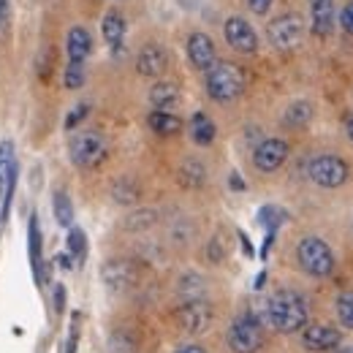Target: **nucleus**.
Instances as JSON below:
<instances>
[{
  "label": "nucleus",
  "instance_id": "obj_11",
  "mask_svg": "<svg viewBox=\"0 0 353 353\" xmlns=\"http://www.w3.org/2000/svg\"><path fill=\"white\" fill-rule=\"evenodd\" d=\"M285 158H288V144H285L283 139H264V141L256 147V152H253V163H256V169L264 172V174L277 172V169L285 163Z\"/></svg>",
  "mask_w": 353,
  "mask_h": 353
},
{
  "label": "nucleus",
  "instance_id": "obj_32",
  "mask_svg": "<svg viewBox=\"0 0 353 353\" xmlns=\"http://www.w3.org/2000/svg\"><path fill=\"white\" fill-rule=\"evenodd\" d=\"M112 351L114 353H136V343H133L128 334H114L112 337Z\"/></svg>",
  "mask_w": 353,
  "mask_h": 353
},
{
  "label": "nucleus",
  "instance_id": "obj_37",
  "mask_svg": "<svg viewBox=\"0 0 353 353\" xmlns=\"http://www.w3.org/2000/svg\"><path fill=\"white\" fill-rule=\"evenodd\" d=\"M272 3H274V0H248V6H250L253 14H266V11L272 8Z\"/></svg>",
  "mask_w": 353,
  "mask_h": 353
},
{
  "label": "nucleus",
  "instance_id": "obj_16",
  "mask_svg": "<svg viewBox=\"0 0 353 353\" xmlns=\"http://www.w3.org/2000/svg\"><path fill=\"white\" fill-rule=\"evenodd\" d=\"M310 8H312V30L318 36L332 33V28H334V0H312Z\"/></svg>",
  "mask_w": 353,
  "mask_h": 353
},
{
  "label": "nucleus",
  "instance_id": "obj_26",
  "mask_svg": "<svg viewBox=\"0 0 353 353\" xmlns=\"http://www.w3.org/2000/svg\"><path fill=\"white\" fill-rule=\"evenodd\" d=\"M68 253H71V259H77V261H82V259L88 256V236H85L82 228H71V231H68Z\"/></svg>",
  "mask_w": 353,
  "mask_h": 353
},
{
  "label": "nucleus",
  "instance_id": "obj_41",
  "mask_svg": "<svg viewBox=\"0 0 353 353\" xmlns=\"http://www.w3.org/2000/svg\"><path fill=\"white\" fill-rule=\"evenodd\" d=\"M345 131H348V136L353 139V117H348V123H345Z\"/></svg>",
  "mask_w": 353,
  "mask_h": 353
},
{
  "label": "nucleus",
  "instance_id": "obj_14",
  "mask_svg": "<svg viewBox=\"0 0 353 353\" xmlns=\"http://www.w3.org/2000/svg\"><path fill=\"white\" fill-rule=\"evenodd\" d=\"M188 57H190L193 68L207 71L215 63V44H212V39L207 33H193L188 39Z\"/></svg>",
  "mask_w": 353,
  "mask_h": 353
},
{
  "label": "nucleus",
  "instance_id": "obj_19",
  "mask_svg": "<svg viewBox=\"0 0 353 353\" xmlns=\"http://www.w3.org/2000/svg\"><path fill=\"white\" fill-rule=\"evenodd\" d=\"M150 103L155 109H161V112L174 109L176 103H179V88H176L174 82H158V85H152V90H150Z\"/></svg>",
  "mask_w": 353,
  "mask_h": 353
},
{
  "label": "nucleus",
  "instance_id": "obj_17",
  "mask_svg": "<svg viewBox=\"0 0 353 353\" xmlns=\"http://www.w3.org/2000/svg\"><path fill=\"white\" fill-rule=\"evenodd\" d=\"M17 182V161H14V144L0 141V201L8 190V185Z\"/></svg>",
  "mask_w": 353,
  "mask_h": 353
},
{
  "label": "nucleus",
  "instance_id": "obj_36",
  "mask_svg": "<svg viewBox=\"0 0 353 353\" xmlns=\"http://www.w3.org/2000/svg\"><path fill=\"white\" fill-rule=\"evenodd\" d=\"M8 19H11V3L8 0H0V33L6 30Z\"/></svg>",
  "mask_w": 353,
  "mask_h": 353
},
{
  "label": "nucleus",
  "instance_id": "obj_18",
  "mask_svg": "<svg viewBox=\"0 0 353 353\" xmlns=\"http://www.w3.org/2000/svg\"><path fill=\"white\" fill-rule=\"evenodd\" d=\"M101 33L106 39V44L112 49H120L123 46V39H125V19L120 11H109L101 22Z\"/></svg>",
  "mask_w": 353,
  "mask_h": 353
},
{
  "label": "nucleus",
  "instance_id": "obj_35",
  "mask_svg": "<svg viewBox=\"0 0 353 353\" xmlns=\"http://www.w3.org/2000/svg\"><path fill=\"white\" fill-rule=\"evenodd\" d=\"M340 25L345 28V33H351L353 36V0L343 8V14H340Z\"/></svg>",
  "mask_w": 353,
  "mask_h": 353
},
{
  "label": "nucleus",
  "instance_id": "obj_33",
  "mask_svg": "<svg viewBox=\"0 0 353 353\" xmlns=\"http://www.w3.org/2000/svg\"><path fill=\"white\" fill-rule=\"evenodd\" d=\"M88 112H90V106H88V103H82V106H77V109H74V112L68 114V120H65V128H68V131H74V125H79V123H82V120L88 117Z\"/></svg>",
  "mask_w": 353,
  "mask_h": 353
},
{
  "label": "nucleus",
  "instance_id": "obj_38",
  "mask_svg": "<svg viewBox=\"0 0 353 353\" xmlns=\"http://www.w3.org/2000/svg\"><path fill=\"white\" fill-rule=\"evenodd\" d=\"M174 353H207L201 345H182V348H176Z\"/></svg>",
  "mask_w": 353,
  "mask_h": 353
},
{
  "label": "nucleus",
  "instance_id": "obj_28",
  "mask_svg": "<svg viewBox=\"0 0 353 353\" xmlns=\"http://www.w3.org/2000/svg\"><path fill=\"white\" fill-rule=\"evenodd\" d=\"M337 318L345 329H353V291H345L337 296Z\"/></svg>",
  "mask_w": 353,
  "mask_h": 353
},
{
  "label": "nucleus",
  "instance_id": "obj_9",
  "mask_svg": "<svg viewBox=\"0 0 353 353\" xmlns=\"http://www.w3.org/2000/svg\"><path fill=\"white\" fill-rule=\"evenodd\" d=\"M101 277L112 291H128L139 283V266L128 259H112L103 264Z\"/></svg>",
  "mask_w": 353,
  "mask_h": 353
},
{
  "label": "nucleus",
  "instance_id": "obj_7",
  "mask_svg": "<svg viewBox=\"0 0 353 353\" xmlns=\"http://www.w3.org/2000/svg\"><path fill=\"white\" fill-rule=\"evenodd\" d=\"M266 36H269L274 49H283V52L296 49L305 39V22H302L299 14H283V17L269 22Z\"/></svg>",
  "mask_w": 353,
  "mask_h": 353
},
{
  "label": "nucleus",
  "instance_id": "obj_15",
  "mask_svg": "<svg viewBox=\"0 0 353 353\" xmlns=\"http://www.w3.org/2000/svg\"><path fill=\"white\" fill-rule=\"evenodd\" d=\"M65 49H68V57L77 60V63H85L92 52V36H90L85 28H71L68 30V39H65Z\"/></svg>",
  "mask_w": 353,
  "mask_h": 353
},
{
  "label": "nucleus",
  "instance_id": "obj_4",
  "mask_svg": "<svg viewBox=\"0 0 353 353\" xmlns=\"http://www.w3.org/2000/svg\"><path fill=\"white\" fill-rule=\"evenodd\" d=\"M106 139L98 131H77V136L71 139V161L79 169H95L106 161Z\"/></svg>",
  "mask_w": 353,
  "mask_h": 353
},
{
  "label": "nucleus",
  "instance_id": "obj_12",
  "mask_svg": "<svg viewBox=\"0 0 353 353\" xmlns=\"http://www.w3.org/2000/svg\"><path fill=\"white\" fill-rule=\"evenodd\" d=\"M340 340H343V334L326 323H312V326L302 329V343L307 351H334L340 345Z\"/></svg>",
  "mask_w": 353,
  "mask_h": 353
},
{
  "label": "nucleus",
  "instance_id": "obj_30",
  "mask_svg": "<svg viewBox=\"0 0 353 353\" xmlns=\"http://www.w3.org/2000/svg\"><path fill=\"white\" fill-rule=\"evenodd\" d=\"M179 291L185 294V299H201V296H204L201 277H199V274H185V277L179 280Z\"/></svg>",
  "mask_w": 353,
  "mask_h": 353
},
{
  "label": "nucleus",
  "instance_id": "obj_13",
  "mask_svg": "<svg viewBox=\"0 0 353 353\" xmlns=\"http://www.w3.org/2000/svg\"><path fill=\"white\" fill-rule=\"evenodd\" d=\"M166 65H169V54L163 52V46L158 44H147L136 57V71L141 77H150V79L161 77L166 71Z\"/></svg>",
  "mask_w": 353,
  "mask_h": 353
},
{
  "label": "nucleus",
  "instance_id": "obj_40",
  "mask_svg": "<svg viewBox=\"0 0 353 353\" xmlns=\"http://www.w3.org/2000/svg\"><path fill=\"white\" fill-rule=\"evenodd\" d=\"M57 261H60V266H65V269H68V266H71V259H68V256H60V259H57Z\"/></svg>",
  "mask_w": 353,
  "mask_h": 353
},
{
  "label": "nucleus",
  "instance_id": "obj_34",
  "mask_svg": "<svg viewBox=\"0 0 353 353\" xmlns=\"http://www.w3.org/2000/svg\"><path fill=\"white\" fill-rule=\"evenodd\" d=\"M223 256H225V245H223V236H215V239L210 242V259L218 264V261H223Z\"/></svg>",
  "mask_w": 353,
  "mask_h": 353
},
{
  "label": "nucleus",
  "instance_id": "obj_22",
  "mask_svg": "<svg viewBox=\"0 0 353 353\" xmlns=\"http://www.w3.org/2000/svg\"><path fill=\"white\" fill-rule=\"evenodd\" d=\"M215 123L204 114V112H196L193 114V120H190V136H193V141L196 144H201V147H207V144H212L215 141Z\"/></svg>",
  "mask_w": 353,
  "mask_h": 353
},
{
  "label": "nucleus",
  "instance_id": "obj_10",
  "mask_svg": "<svg viewBox=\"0 0 353 353\" xmlns=\"http://www.w3.org/2000/svg\"><path fill=\"white\" fill-rule=\"evenodd\" d=\"M223 33H225V41L231 44V49H236V52H242V54H253V52L259 49V36H256V30H253L250 22H245L242 17L225 19Z\"/></svg>",
  "mask_w": 353,
  "mask_h": 353
},
{
  "label": "nucleus",
  "instance_id": "obj_29",
  "mask_svg": "<svg viewBox=\"0 0 353 353\" xmlns=\"http://www.w3.org/2000/svg\"><path fill=\"white\" fill-rule=\"evenodd\" d=\"M63 82H65V88L68 90L82 88V85H85V63L71 60V63L65 65V77H63Z\"/></svg>",
  "mask_w": 353,
  "mask_h": 353
},
{
  "label": "nucleus",
  "instance_id": "obj_8",
  "mask_svg": "<svg viewBox=\"0 0 353 353\" xmlns=\"http://www.w3.org/2000/svg\"><path fill=\"white\" fill-rule=\"evenodd\" d=\"M307 174L321 188H340L348 179V166H345V161H340L334 155H318L310 161Z\"/></svg>",
  "mask_w": 353,
  "mask_h": 353
},
{
  "label": "nucleus",
  "instance_id": "obj_3",
  "mask_svg": "<svg viewBox=\"0 0 353 353\" xmlns=\"http://www.w3.org/2000/svg\"><path fill=\"white\" fill-rule=\"evenodd\" d=\"M296 259H299V266L307 274H312V277H326L334 269V253H332V248L323 239H318V236H307V239L299 242Z\"/></svg>",
  "mask_w": 353,
  "mask_h": 353
},
{
  "label": "nucleus",
  "instance_id": "obj_43",
  "mask_svg": "<svg viewBox=\"0 0 353 353\" xmlns=\"http://www.w3.org/2000/svg\"><path fill=\"white\" fill-rule=\"evenodd\" d=\"M310 3H312V0H310Z\"/></svg>",
  "mask_w": 353,
  "mask_h": 353
},
{
  "label": "nucleus",
  "instance_id": "obj_2",
  "mask_svg": "<svg viewBox=\"0 0 353 353\" xmlns=\"http://www.w3.org/2000/svg\"><path fill=\"white\" fill-rule=\"evenodd\" d=\"M245 90V74L239 65L234 63H225V60H215L210 68H207V92L212 101H221L228 103L234 98H239Z\"/></svg>",
  "mask_w": 353,
  "mask_h": 353
},
{
  "label": "nucleus",
  "instance_id": "obj_25",
  "mask_svg": "<svg viewBox=\"0 0 353 353\" xmlns=\"http://www.w3.org/2000/svg\"><path fill=\"white\" fill-rule=\"evenodd\" d=\"M52 210H54V218H57L60 225H71V221H74V207H71V201H68V196H65L63 190L54 193Z\"/></svg>",
  "mask_w": 353,
  "mask_h": 353
},
{
  "label": "nucleus",
  "instance_id": "obj_6",
  "mask_svg": "<svg viewBox=\"0 0 353 353\" xmlns=\"http://www.w3.org/2000/svg\"><path fill=\"white\" fill-rule=\"evenodd\" d=\"M212 318H215V310L204 296L201 299H185L174 312L176 326L188 334H204L210 329Z\"/></svg>",
  "mask_w": 353,
  "mask_h": 353
},
{
  "label": "nucleus",
  "instance_id": "obj_42",
  "mask_svg": "<svg viewBox=\"0 0 353 353\" xmlns=\"http://www.w3.org/2000/svg\"><path fill=\"white\" fill-rule=\"evenodd\" d=\"M340 353H353V348H343Z\"/></svg>",
  "mask_w": 353,
  "mask_h": 353
},
{
  "label": "nucleus",
  "instance_id": "obj_1",
  "mask_svg": "<svg viewBox=\"0 0 353 353\" xmlns=\"http://www.w3.org/2000/svg\"><path fill=\"white\" fill-rule=\"evenodd\" d=\"M266 321L280 334H296L307 326V302L296 291H274L266 299Z\"/></svg>",
  "mask_w": 353,
  "mask_h": 353
},
{
  "label": "nucleus",
  "instance_id": "obj_21",
  "mask_svg": "<svg viewBox=\"0 0 353 353\" xmlns=\"http://www.w3.org/2000/svg\"><path fill=\"white\" fill-rule=\"evenodd\" d=\"M30 266H33V274L39 280V285H44V256H41V231H39V221L33 215L30 221Z\"/></svg>",
  "mask_w": 353,
  "mask_h": 353
},
{
  "label": "nucleus",
  "instance_id": "obj_20",
  "mask_svg": "<svg viewBox=\"0 0 353 353\" xmlns=\"http://www.w3.org/2000/svg\"><path fill=\"white\" fill-rule=\"evenodd\" d=\"M147 125L155 133H161V136H174V133L182 131V120L176 114H172V112H161V109L150 112Z\"/></svg>",
  "mask_w": 353,
  "mask_h": 353
},
{
  "label": "nucleus",
  "instance_id": "obj_27",
  "mask_svg": "<svg viewBox=\"0 0 353 353\" xmlns=\"http://www.w3.org/2000/svg\"><path fill=\"white\" fill-rule=\"evenodd\" d=\"M112 193H114V201H120V204H133V201L139 199V185H136L133 179H120Z\"/></svg>",
  "mask_w": 353,
  "mask_h": 353
},
{
  "label": "nucleus",
  "instance_id": "obj_39",
  "mask_svg": "<svg viewBox=\"0 0 353 353\" xmlns=\"http://www.w3.org/2000/svg\"><path fill=\"white\" fill-rule=\"evenodd\" d=\"M63 302H65V294H63V288L57 285V310H63Z\"/></svg>",
  "mask_w": 353,
  "mask_h": 353
},
{
  "label": "nucleus",
  "instance_id": "obj_24",
  "mask_svg": "<svg viewBox=\"0 0 353 353\" xmlns=\"http://www.w3.org/2000/svg\"><path fill=\"white\" fill-rule=\"evenodd\" d=\"M310 117H312V106H310L307 101H296V103H291V106L285 109V123L294 125V128L307 125Z\"/></svg>",
  "mask_w": 353,
  "mask_h": 353
},
{
  "label": "nucleus",
  "instance_id": "obj_31",
  "mask_svg": "<svg viewBox=\"0 0 353 353\" xmlns=\"http://www.w3.org/2000/svg\"><path fill=\"white\" fill-rule=\"evenodd\" d=\"M155 223V212L152 210H141V212H133L131 218L125 221V228H131V231H144V228H150Z\"/></svg>",
  "mask_w": 353,
  "mask_h": 353
},
{
  "label": "nucleus",
  "instance_id": "obj_23",
  "mask_svg": "<svg viewBox=\"0 0 353 353\" xmlns=\"http://www.w3.org/2000/svg\"><path fill=\"white\" fill-rule=\"evenodd\" d=\"M179 182L185 188H201L207 182V169L199 163V161H185L179 166Z\"/></svg>",
  "mask_w": 353,
  "mask_h": 353
},
{
  "label": "nucleus",
  "instance_id": "obj_5",
  "mask_svg": "<svg viewBox=\"0 0 353 353\" xmlns=\"http://www.w3.org/2000/svg\"><path fill=\"white\" fill-rule=\"evenodd\" d=\"M261 345H264V332L253 315H242L228 326V348L234 353H259Z\"/></svg>",
  "mask_w": 353,
  "mask_h": 353
}]
</instances>
